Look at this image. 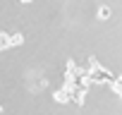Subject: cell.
<instances>
[{
	"mask_svg": "<svg viewBox=\"0 0 122 115\" xmlns=\"http://www.w3.org/2000/svg\"><path fill=\"white\" fill-rule=\"evenodd\" d=\"M7 48H10V34L0 31V53H5Z\"/></svg>",
	"mask_w": 122,
	"mask_h": 115,
	"instance_id": "5",
	"label": "cell"
},
{
	"mask_svg": "<svg viewBox=\"0 0 122 115\" xmlns=\"http://www.w3.org/2000/svg\"><path fill=\"white\" fill-rule=\"evenodd\" d=\"M0 113H3V105H0Z\"/></svg>",
	"mask_w": 122,
	"mask_h": 115,
	"instance_id": "7",
	"label": "cell"
},
{
	"mask_svg": "<svg viewBox=\"0 0 122 115\" xmlns=\"http://www.w3.org/2000/svg\"><path fill=\"white\" fill-rule=\"evenodd\" d=\"M103 82H115V79H112V74H110V72H105V70L98 65V67L89 74V84H103Z\"/></svg>",
	"mask_w": 122,
	"mask_h": 115,
	"instance_id": "1",
	"label": "cell"
},
{
	"mask_svg": "<svg viewBox=\"0 0 122 115\" xmlns=\"http://www.w3.org/2000/svg\"><path fill=\"white\" fill-rule=\"evenodd\" d=\"M53 98H55L57 103H70V101H72V89H70V86H62V89H57V91L53 94Z\"/></svg>",
	"mask_w": 122,
	"mask_h": 115,
	"instance_id": "2",
	"label": "cell"
},
{
	"mask_svg": "<svg viewBox=\"0 0 122 115\" xmlns=\"http://www.w3.org/2000/svg\"><path fill=\"white\" fill-rule=\"evenodd\" d=\"M22 43H24V36H22L19 31L10 34V48H15V46H22Z\"/></svg>",
	"mask_w": 122,
	"mask_h": 115,
	"instance_id": "4",
	"label": "cell"
},
{
	"mask_svg": "<svg viewBox=\"0 0 122 115\" xmlns=\"http://www.w3.org/2000/svg\"><path fill=\"white\" fill-rule=\"evenodd\" d=\"M84 96H86V89H72V101H74L77 105L84 103Z\"/></svg>",
	"mask_w": 122,
	"mask_h": 115,
	"instance_id": "3",
	"label": "cell"
},
{
	"mask_svg": "<svg viewBox=\"0 0 122 115\" xmlns=\"http://www.w3.org/2000/svg\"><path fill=\"white\" fill-rule=\"evenodd\" d=\"M108 17H110V7L108 5H101L98 7V19H108Z\"/></svg>",
	"mask_w": 122,
	"mask_h": 115,
	"instance_id": "6",
	"label": "cell"
}]
</instances>
